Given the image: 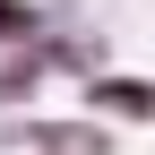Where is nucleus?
Listing matches in <instances>:
<instances>
[{"instance_id":"3","label":"nucleus","mask_w":155,"mask_h":155,"mask_svg":"<svg viewBox=\"0 0 155 155\" xmlns=\"http://www.w3.org/2000/svg\"><path fill=\"white\" fill-rule=\"evenodd\" d=\"M43 86H61V78H52L43 35L17 43V52H0V112H35V104H43Z\"/></svg>"},{"instance_id":"1","label":"nucleus","mask_w":155,"mask_h":155,"mask_svg":"<svg viewBox=\"0 0 155 155\" xmlns=\"http://www.w3.org/2000/svg\"><path fill=\"white\" fill-rule=\"evenodd\" d=\"M0 147L9 155H121V129L95 112H0Z\"/></svg>"},{"instance_id":"2","label":"nucleus","mask_w":155,"mask_h":155,"mask_svg":"<svg viewBox=\"0 0 155 155\" xmlns=\"http://www.w3.org/2000/svg\"><path fill=\"white\" fill-rule=\"evenodd\" d=\"M78 112H95V121H112V129H155V78L95 69V78H78Z\"/></svg>"},{"instance_id":"4","label":"nucleus","mask_w":155,"mask_h":155,"mask_svg":"<svg viewBox=\"0 0 155 155\" xmlns=\"http://www.w3.org/2000/svg\"><path fill=\"white\" fill-rule=\"evenodd\" d=\"M43 26H52V9H43V0H0V52H17V43H35Z\"/></svg>"}]
</instances>
